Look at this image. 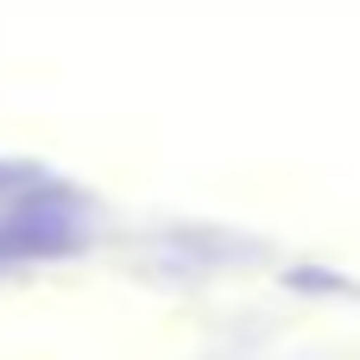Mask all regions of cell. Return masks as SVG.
Masks as SVG:
<instances>
[{
  "mask_svg": "<svg viewBox=\"0 0 360 360\" xmlns=\"http://www.w3.org/2000/svg\"><path fill=\"white\" fill-rule=\"evenodd\" d=\"M0 259H6V247H0Z\"/></svg>",
  "mask_w": 360,
  "mask_h": 360,
  "instance_id": "obj_1",
  "label": "cell"
}]
</instances>
